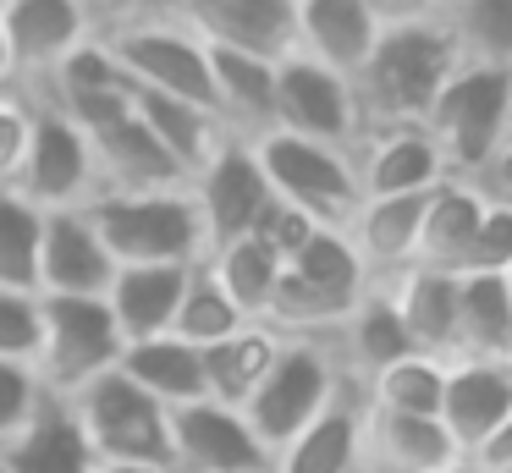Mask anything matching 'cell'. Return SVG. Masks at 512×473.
<instances>
[{"instance_id":"d4e9b609","label":"cell","mask_w":512,"mask_h":473,"mask_svg":"<svg viewBox=\"0 0 512 473\" xmlns=\"http://www.w3.org/2000/svg\"><path fill=\"white\" fill-rule=\"evenodd\" d=\"M188 270L193 264H116L111 286H105V308H111L122 341L171 336Z\"/></svg>"},{"instance_id":"f6af8a7d","label":"cell","mask_w":512,"mask_h":473,"mask_svg":"<svg viewBox=\"0 0 512 473\" xmlns=\"http://www.w3.org/2000/svg\"><path fill=\"white\" fill-rule=\"evenodd\" d=\"M375 28H413V22H441L446 0H364Z\"/></svg>"},{"instance_id":"f907efd6","label":"cell","mask_w":512,"mask_h":473,"mask_svg":"<svg viewBox=\"0 0 512 473\" xmlns=\"http://www.w3.org/2000/svg\"><path fill=\"white\" fill-rule=\"evenodd\" d=\"M441 473H485V468H479V462H468V457H457L452 468H441Z\"/></svg>"},{"instance_id":"836d02e7","label":"cell","mask_w":512,"mask_h":473,"mask_svg":"<svg viewBox=\"0 0 512 473\" xmlns=\"http://www.w3.org/2000/svg\"><path fill=\"white\" fill-rule=\"evenodd\" d=\"M441 28L452 33L457 61L468 66H512V0H446Z\"/></svg>"},{"instance_id":"f1b7e54d","label":"cell","mask_w":512,"mask_h":473,"mask_svg":"<svg viewBox=\"0 0 512 473\" xmlns=\"http://www.w3.org/2000/svg\"><path fill=\"white\" fill-rule=\"evenodd\" d=\"M276 352H281V336H276V330L259 325V319H248V325L232 330L226 341L204 347V396L243 413L248 396L259 391V380H265L270 363H276Z\"/></svg>"},{"instance_id":"277c9868","label":"cell","mask_w":512,"mask_h":473,"mask_svg":"<svg viewBox=\"0 0 512 473\" xmlns=\"http://www.w3.org/2000/svg\"><path fill=\"white\" fill-rule=\"evenodd\" d=\"M100 39L138 94H166V99H182V105H199L215 116L210 44H199L182 22L144 11V17H127L116 28H105Z\"/></svg>"},{"instance_id":"603a6c76","label":"cell","mask_w":512,"mask_h":473,"mask_svg":"<svg viewBox=\"0 0 512 473\" xmlns=\"http://www.w3.org/2000/svg\"><path fill=\"white\" fill-rule=\"evenodd\" d=\"M210 83H215V121L226 138H265L276 132V61L243 50H210Z\"/></svg>"},{"instance_id":"7c38bea8","label":"cell","mask_w":512,"mask_h":473,"mask_svg":"<svg viewBox=\"0 0 512 473\" xmlns=\"http://www.w3.org/2000/svg\"><path fill=\"white\" fill-rule=\"evenodd\" d=\"M0 33L12 50L17 88H34L56 72L67 55L100 33L89 0H0Z\"/></svg>"},{"instance_id":"5bb4252c","label":"cell","mask_w":512,"mask_h":473,"mask_svg":"<svg viewBox=\"0 0 512 473\" xmlns=\"http://www.w3.org/2000/svg\"><path fill=\"white\" fill-rule=\"evenodd\" d=\"M265 462L270 451L237 407H221L210 396L171 407V473H243Z\"/></svg>"},{"instance_id":"681fc988","label":"cell","mask_w":512,"mask_h":473,"mask_svg":"<svg viewBox=\"0 0 512 473\" xmlns=\"http://www.w3.org/2000/svg\"><path fill=\"white\" fill-rule=\"evenodd\" d=\"M94 473H166V468H138V462H100Z\"/></svg>"},{"instance_id":"6da1fadb","label":"cell","mask_w":512,"mask_h":473,"mask_svg":"<svg viewBox=\"0 0 512 473\" xmlns=\"http://www.w3.org/2000/svg\"><path fill=\"white\" fill-rule=\"evenodd\" d=\"M457 44L441 22H413V28H380L375 50L364 55L347 88L358 105V143L375 132L424 127L435 94L457 72Z\"/></svg>"},{"instance_id":"f35d334b","label":"cell","mask_w":512,"mask_h":473,"mask_svg":"<svg viewBox=\"0 0 512 473\" xmlns=\"http://www.w3.org/2000/svg\"><path fill=\"white\" fill-rule=\"evenodd\" d=\"M39 330H45L39 292H6V286H0V363H28V369H34Z\"/></svg>"},{"instance_id":"bcb514c9","label":"cell","mask_w":512,"mask_h":473,"mask_svg":"<svg viewBox=\"0 0 512 473\" xmlns=\"http://www.w3.org/2000/svg\"><path fill=\"white\" fill-rule=\"evenodd\" d=\"M474 462H479L485 473H512V418L485 440V446H479V457H474Z\"/></svg>"},{"instance_id":"9a60e30c","label":"cell","mask_w":512,"mask_h":473,"mask_svg":"<svg viewBox=\"0 0 512 473\" xmlns=\"http://www.w3.org/2000/svg\"><path fill=\"white\" fill-rule=\"evenodd\" d=\"M441 429L457 446V457L474 462L479 446L496 435L512 418V380L501 363H479V358H452L446 363V385H441Z\"/></svg>"},{"instance_id":"4dcf8cb0","label":"cell","mask_w":512,"mask_h":473,"mask_svg":"<svg viewBox=\"0 0 512 473\" xmlns=\"http://www.w3.org/2000/svg\"><path fill=\"white\" fill-rule=\"evenodd\" d=\"M512 352V297L501 275H457V358L501 363Z\"/></svg>"},{"instance_id":"c3c4849f","label":"cell","mask_w":512,"mask_h":473,"mask_svg":"<svg viewBox=\"0 0 512 473\" xmlns=\"http://www.w3.org/2000/svg\"><path fill=\"white\" fill-rule=\"evenodd\" d=\"M0 88H17V72H12V50H6V33H0Z\"/></svg>"},{"instance_id":"7a4b0ae2","label":"cell","mask_w":512,"mask_h":473,"mask_svg":"<svg viewBox=\"0 0 512 473\" xmlns=\"http://www.w3.org/2000/svg\"><path fill=\"white\" fill-rule=\"evenodd\" d=\"M89 220L100 231L105 253L116 264H199L204 226L188 187H160V193H100L89 198Z\"/></svg>"},{"instance_id":"816d5d0a","label":"cell","mask_w":512,"mask_h":473,"mask_svg":"<svg viewBox=\"0 0 512 473\" xmlns=\"http://www.w3.org/2000/svg\"><path fill=\"white\" fill-rule=\"evenodd\" d=\"M501 286H507V297H512V264H507V270H501Z\"/></svg>"},{"instance_id":"30bf717a","label":"cell","mask_w":512,"mask_h":473,"mask_svg":"<svg viewBox=\"0 0 512 473\" xmlns=\"http://www.w3.org/2000/svg\"><path fill=\"white\" fill-rule=\"evenodd\" d=\"M276 132L325 143V149H358V105L342 72L309 61V55H281L276 61Z\"/></svg>"},{"instance_id":"ac0fdd59","label":"cell","mask_w":512,"mask_h":473,"mask_svg":"<svg viewBox=\"0 0 512 473\" xmlns=\"http://www.w3.org/2000/svg\"><path fill=\"white\" fill-rule=\"evenodd\" d=\"M94 468H100V457H94L72 402L56 391H39L28 424L12 435V446H0V473H94Z\"/></svg>"},{"instance_id":"8992f818","label":"cell","mask_w":512,"mask_h":473,"mask_svg":"<svg viewBox=\"0 0 512 473\" xmlns=\"http://www.w3.org/2000/svg\"><path fill=\"white\" fill-rule=\"evenodd\" d=\"M512 127L507 116V72L501 66H457L446 77V88L435 94L430 116H424V138L441 154V171L452 182H463L490 149L496 138Z\"/></svg>"},{"instance_id":"d6986e66","label":"cell","mask_w":512,"mask_h":473,"mask_svg":"<svg viewBox=\"0 0 512 473\" xmlns=\"http://www.w3.org/2000/svg\"><path fill=\"white\" fill-rule=\"evenodd\" d=\"M358 451H364V385L347 380L336 402L270 457V473H358Z\"/></svg>"},{"instance_id":"7bdbcfd3","label":"cell","mask_w":512,"mask_h":473,"mask_svg":"<svg viewBox=\"0 0 512 473\" xmlns=\"http://www.w3.org/2000/svg\"><path fill=\"white\" fill-rule=\"evenodd\" d=\"M39 391L45 385H39V374L28 363H0V446H12V435L28 424Z\"/></svg>"},{"instance_id":"ffe728a7","label":"cell","mask_w":512,"mask_h":473,"mask_svg":"<svg viewBox=\"0 0 512 473\" xmlns=\"http://www.w3.org/2000/svg\"><path fill=\"white\" fill-rule=\"evenodd\" d=\"M380 28L364 11V0H292V55L331 66L353 77L364 55L375 50Z\"/></svg>"},{"instance_id":"9c48e42d","label":"cell","mask_w":512,"mask_h":473,"mask_svg":"<svg viewBox=\"0 0 512 473\" xmlns=\"http://www.w3.org/2000/svg\"><path fill=\"white\" fill-rule=\"evenodd\" d=\"M34 105V127H28V149H23V171H17V193L28 204L50 209H83L94 198V149L89 132L72 116H61L56 105L28 94Z\"/></svg>"},{"instance_id":"f5cc1de1","label":"cell","mask_w":512,"mask_h":473,"mask_svg":"<svg viewBox=\"0 0 512 473\" xmlns=\"http://www.w3.org/2000/svg\"><path fill=\"white\" fill-rule=\"evenodd\" d=\"M507 116H512V66H507Z\"/></svg>"},{"instance_id":"2e32d148","label":"cell","mask_w":512,"mask_h":473,"mask_svg":"<svg viewBox=\"0 0 512 473\" xmlns=\"http://www.w3.org/2000/svg\"><path fill=\"white\" fill-rule=\"evenodd\" d=\"M116 259L105 253L89 209H50L39 242V297H105Z\"/></svg>"},{"instance_id":"d6a6232c","label":"cell","mask_w":512,"mask_h":473,"mask_svg":"<svg viewBox=\"0 0 512 473\" xmlns=\"http://www.w3.org/2000/svg\"><path fill=\"white\" fill-rule=\"evenodd\" d=\"M287 270L298 275L303 286L325 292L331 303H342V308H353L358 297L369 292V270H364V259L353 253V242H347L342 226H320V231H314V237L287 259Z\"/></svg>"},{"instance_id":"ba28073f","label":"cell","mask_w":512,"mask_h":473,"mask_svg":"<svg viewBox=\"0 0 512 473\" xmlns=\"http://www.w3.org/2000/svg\"><path fill=\"white\" fill-rule=\"evenodd\" d=\"M45 308V330H39V358L34 374L45 391L72 396L89 385L94 374L122 363V330H116L105 297H39Z\"/></svg>"},{"instance_id":"ab89813d","label":"cell","mask_w":512,"mask_h":473,"mask_svg":"<svg viewBox=\"0 0 512 473\" xmlns=\"http://www.w3.org/2000/svg\"><path fill=\"white\" fill-rule=\"evenodd\" d=\"M28 127H34V105L23 88H0V187H17L28 149Z\"/></svg>"},{"instance_id":"7dc6e473","label":"cell","mask_w":512,"mask_h":473,"mask_svg":"<svg viewBox=\"0 0 512 473\" xmlns=\"http://www.w3.org/2000/svg\"><path fill=\"white\" fill-rule=\"evenodd\" d=\"M89 11H94V22H100V33H105V28H116V22H127V17L155 11V0H89Z\"/></svg>"},{"instance_id":"b9f144b4","label":"cell","mask_w":512,"mask_h":473,"mask_svg":"<svg viewBox=\"0 0 512 473\" xmlns=\"http://www.w3.org/2000/svg\"><path fill=\"white\" fill-rule=\"evenodd\" d=\"M314 231H320V226H314V220L303 215V209H292V204H281V198H270L265 215L254 220V231H248V237H259V242H265V248L276 253L281 264H287L292 253H298L303 242L314 237Z\"/></svg>"},{"instance_id":"60d3db41","label":"cell","mask_w":512,"mask_h":473,"mask_svg":"<svg viewBox=\"0 0 512 473\" xmlns=\"http://www.w3.org/2000/svg\"><path fill=\"white\" fill-rule=\"evenodd\" d=\"M507 264H512V209L485 204V215H479V231H474V248H468L463 275H501Z\"/></svg>"},{"instance_id":"1f68e13d","label":"cell","mask_w":512,"mask_h":473,"mask_svg":"<svg viewBox=\"0 0 512 473\" xmlns=\"http://www.w3.org/2000/svg\"><path fill=\"white\" fill-rule=\"evenodd\" d=\"M133 110H138V121L155 132L160 149L177 160V171L188 176V182H193V171L226 143V127L199 105H182V99H166V94H133Z\"/></svg>"},{"instance_id":"83f0119b","label":"cell","mask_w":512,"mask_h":473,"mask_svg":"<svg viewBox=\"0 0 512 473\" xmlns=\"http://www.w3.org/2000/svg\"><path fill=\"white\" fill-rule=\"evenodd\" d=\"M485 204L474 198L468 182H435L430 198H424V220H419V248H413V264L424 270H446V275H463L468 248H474V231Z\"/></svg>"},{"instance_id":"4fadbf2b","label":"cell","mask_w":512,"mask_h":473,"mask_svg":"<svg viewBox=\"0 0 512 473\" xmlns=\"http://www.w3.org/2000/svg\"><path fill=\"white\" fill-rule=\"evenodd\" d=\"M155 11L182 22L210 50H243L265 61L292 55V0H155Z\"/></svg>"},{"instance_id":"44dd1931","label":"cell","mask_w":512,"mask_h":473,"mask_svg":"<svg viewBox=\"0 0 512 473\" xmlns=\"http://www.w3.org/2000/svg\"><path fill=\"white\" fill-rule=\"evenodd\" d=\"M375 286H386V297H391V308H397L402 330H408L413 352L441 358V363L457 358V275L408 264L402 275L375 281Z\"/></svg>"},{"instance_id":"7402d4cb","label":"cell","mask_w":512,"mask_h":473,"mask_svg":"<svg viewBox=\"0 0 512 473\" xmlns=\"http://www.w3.org/2000/svg\"><path fill=\"white\" fill-rule=\"evenodd\" d=\"M457 462V446L446 440L441 418L380 413L364 402V451L358 473H441Z\"/></svg>"},{"instance_id":"3957f363","label":"cell","mask_w":512,"mask_h":473,"mask_svg":"<svg viewBox=\"0 0 512 473\" xmlns=\"http://www.w3.org/2000/svg\"><path fill=\"white\" fill-rule=\"evenodd\" d=\"M347 385L342 363H336L331 341L314 336H281V352L270 363V374L259 380V391L248 396L243 418L259 435V446L276 457L309 418H320L336 402V391Z\"/></svg>"},{"instance_id":"e575fe53","label":"cell","mask_w":512,"mask_h":473,"mask_svg":"<svg viewBox=\"0 0 512 473\" xmlns=\"http://www.w3.org/2000/svg\"><path fill=\"white\" fill-rule=\"evenodd\" d=\"M204 264H210V275L221 281V292L232 297L237 308H243V319H259V314H265L270 292H276L281 270H287V264H281L259 237H237V242H226V248L204 253Z\"/></svg>"},{"instance_id":"484cf974","label":"cell","mask_w":512,"mask_h":473,"mask_svg":"<svg viewBox=\"0 0 512 473\" xmlns=\"http://www.w3.org/2000/svg\"><path fill=\"white\" fill-rule=\"evenodd\" d=\"M424 198L430 193H408V198H358L353 220H347V242L364 259L369 286L391 281L413 264V248H419V220H424Z\"/></svg>"},{"instance_id":"5b68a950","label":"cell","mask_w":512,"mask_h":473,"mask_svg":"<svg viewBox=\"0 0 512 473\" xmlns=\"http://www.w3.org/2000/svg\"><path fill=\"white\" fill-rule=\"evenodd\" d=\"M67 402L100 462H138V468L171 473V413L149 391H138L122 369L94 374Z\"/></svg>"},{"instance_id":"8fae6325","label":"cell","mask_w":512,"mask_h":473,"mask_svg":"<svg viewBox=\"0 0 512 473\" xmlns=\"http://www.w3.org/2000/svg\"><path fill=\"white\" fill-rule=\"evenodd\" d=\"M193 193V209H199V226H204V248H226V242L248 237L254 220L265 215L270 204V182L254 160V143L243 138H226L210 160L193 171L188 182Z\"/></svg>"},{"instance_id":"d590c367","label":"cell","mask_w":512,"mask_h":473,"mask_svg":"<svg viewBox=\"0 0 512 473\" xmlns=\"http://www.w3.org/2000/svg\"><path fill=\"white\" fill-rule=\"evenodd\" d=\"M441 385H446V363L408 352L391 369H380L375 380H364V402L380 413H408V418H435L441 413Z\"/></svg>"},{"instance_id":"52a82bcc","label":"cell","mask_w":512,"mask_h":473,"mask_svg":"<svg viewBox=\"0 0 512 473\" xmlns=\"http://www.w3.org/2000/svg\"><path fill=\"white\" fill-rule=\"evenodd\" d=\"M254 160L270 182V198L303 209L314 226H347L358 198H364L353 154L325 149V143L292 138V132H265V138H254Z\"/></svg>"},{"instance_id":"ee69618b","label":"cell","mask_w":512,"mask_h":473,"mask_svg":"<svg viewBox=\"0 0 512 473\" xmlns=\"http://www.w3.org/2000/svg\"><path fill=\"white\" fill-rule=\"evenodd\" d=\"M468 187H474L479 204H496V209H512V127L496 138V149L485 154V160L474 165V171L463 176Z\"/></svg>"},{"instance_id":"cb8c5ba5","label":"cell","mask_w":512,"mask_h":473,"mask_svg":"<svg viewBox=\"0 0 512 473\" xmlns=\"http://www.w3.org/2000/svg\"><path fill=\"white\" fill-rule=\"evenodd\" d=\"M353 171H358V193L364 198H408V193H430L435 182H446L441 154L424 138V127L364 138L353 149Z\"/></svg>"},{"instance_id":"8d00e7d4","label":"cell","mask_w":512,"mask_h":473,"mask_svg":"<svg viewBox=\"0 0 512 473\" xmlns=\"http://www.w3.org/2000/svg\"><path fill=\"white\" fill-rule=\"evenodd\" d=\"M39 242H45V209L28 204L17 187H0V286L6 292H39Z\"/></svg>"},{"instance_id":"11a10c76","label":"cell","mask_w":512,"mask_h":473,"mask_svg":"<svg viewBox=\"0 0 512 473\" xmlns=\"http://www.w3.org/2000/svg\"><path fill=\"white\" fill-rule=\"evenodd\" d=\"M243 473H270V462H265V468H243Z\"/></svg>"},{"instance_id":"e0dca14e","label":"cell","mask_w":512,"mask_h":473,"mask_svg":"<svg viewBox=\"0 0 512 473\" xmlns=\"http://www.w3.org/2000/svg\"><path fill=\"white\" fill-rule=\"evenodd\" d=\"M89 149H94V198L100 193H160V187H188V176H182L177 160L155 143V132L138 121V110L94 127Z\"/></svg>"},{"instance_id":"74e56055","label":"cell","mask_w":512,"mask_h":473,"mask_svg":"<svg viewBox=\"0 0 512 473\" xmlns=\"http://www.w3.org/2000/svg\"><path fill=\"white\" fill-rule=\"evenodd\" d=\"M243 308L232 303V297L221 292V281L210 275V264H193L188 270V286H182V303H177V319H171V336L188 341V347H215V341H226L232 330H243Z\"/></svg>"},{"instance_id":"4316f807","label":"cell","mask_w":512,"mask_h":473,"mask_svg":"<svg viewBox=\"0 0 512 473\" xmlns=\"http://www.w3.org/2000/svg\"><path fill=\"white\" fill-rule=\"evenodd\" d=\"M325 341H331L342 374H347V380H358V385L375 380L380 369H391L397 358H408V352H413V341H408V330H402L397 308H391L386 286H369V292L353 303V314H347Z\"/></svg>"},{"instance_id":"f546056e","label":"cell","mask_w":512,"mask_h":473,"mask_svg":"<svg viewBox=\"0 0 512 473\" xmlns=\"http://www.w3.org/2000/svg\"><path fill=\"white\" fill-rule=\"evenodd\" d=\"M116 369L127 374V380L138 385V391H149L160 407H188L204 396V352L188 347V341L177 336H149V341H127L122 347V363Z\"/></svg>"},{"instance_id":"db71d44e","label":"cell","mask_w":512,"mask_h":473,"mask_svg":"<svg viewBox=\"0 0 512 473\" xmlns=\"http://www.w3.org/2000/svg\"><path fill=\"white\" fill-rule=\"evenodd\" d=\"M501 369H507V380H512V352H507V358H501Z\"/></svg>"}]
</instances>
